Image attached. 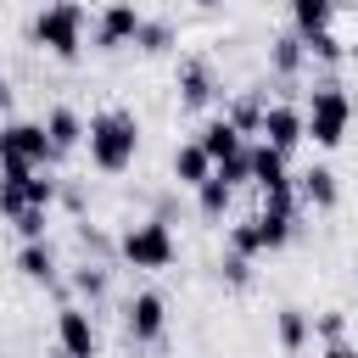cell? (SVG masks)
Masks as SVG:
<instances>
[{
	"instance_id": "26",
	"label": "cell",
	"mask_w": 358,
	"mask_h": 358,
	"mask_svg": "<svg viewBox=\"0 0 358 358\" xmlns=\"http://www.w3.org/2000/svg\"><path fill=\"white\" fill-rule=\"evenodd\" d=\"M313 336L330 347V341H347V313H336V308H324L319 319H313Z\"/></svg>"
},
{
	"instance_id": "10",
	"label": "cell",
	"mask_w": 358,
	"mask_h": 358,
	"mask_svg": "<svg viewBox=\"0 0 358 358\" xmlns=\"http://www.w3.org/2000/svg\"><path fill=\"white\" fill-rule=\"evenodd\" d=\"M173 90H179V106H185V112H196V106H207V101L218 95V78H213V67H207V62H179Z\"/></svg>"
},
{
	"instance_id": "20",
	"label": "cell",
	"mask_w": 358,
	"mask_h": 358,
	"mask_svg": "<svg viewBox=\"0 0 358 358\" xmlns=\"http://www.w3.org/2000/svg\"><path fill=\"white\" fill-rule=\"evenodd\" d=\"M229 201H235V185H224L218 173H213V179L196 190V207H201V218H224V213H229Z\"/></svg>"
},
{
	"instance_id": "21",
	"label": "cell",
	"mask_w": 358,
	"mask_h": 358,
	"mask_svg": "<svg viewBox=\"0 0 358 358\" xmlns=\"http://www.w3.org/2000/svg\"><path fill=\"white\" fill-rule=\"evenodd\" d=\"M241 134H263V101L257 95H241V101H229V112H224Z\"/></svg>"
},
{
	"instance_id": "3",
	"label": "cell",
	"mask_w": 358,
	"mask_h": 358,
	"mask_svg": "<svg viewBox=\"0 0 358 358\" xmlns=\"http://www.w3.org/2000/svg\"><path fill=\"white\" fill-rule=\"evenodd\" d=\"M117 257L129 263V268H168L173 257H179V241H173V229H168V218H140V224H129L123 229V241H117Z\"/></svg>"
},
{
	"instance_id": "6",
	"label": "cell",
	"mask_w": 358,
	"mask_h": 358,
	"mask_svg": "<svg viewBox=\"0 0 358 358\" xmlns=\"http://www.w3.org/2000/svg\"><path fill=\"white\" fill-rule=\"evenodd\" d=\"M140 28H145L140 6H134V0H112V6L95 17V50H123V45L140 39Z\"/></svg>"
},
{
	"instance_id": "16",
	"label": "cell",
	"mask_w": 358,
	"mask_h": 358,
	"mask_svg": "<svg viewBox=\"0 0 358 358\" xmlns=\"http://www.w3.org/2000/svg\"><path fill=\"white\" fill-rule=\"evenodd\" d=\"M17 268H22V280H34V285H50V280H56V246H50V241H22V252H17Z\"/></svg>"
},
{
	"instance_id": "12",
	"label": "cell",
	"mask_w": 358,
	"mask_h": 358,
	"mask_svg": "<svg viewBox=\"0 0 358 358\" xmlns=\"http://www.w3.org/2000/svg\"><path fill=\"white\" fill-rule=\"evenodd\" d=\"M196 140H201V151H207V157H213V168H218V162H229V157H241V151H246V134H241V129H235V123H229V117H207V123H201V134H196Z\"/></svg>"
},
{
	"instance_id": "1",
	"label": "cell",
	"mask_w": 358,
	"mask_h": 358,
	"mask_svg": "<svg viewBox=\"0 0 358 358\" xmlns=\"http://www.w3.org/2000/svg\"><path fill=\"white\" fill-rule=\"evenodd\" d=\"M84 145H90V162H95L101 173H123V168L134 162V151H140V117H134L129 106H106V112L90 117Z\"/></svg>"
},
{
	"instance_id": "11",
	"label": "cell",
	"mask_w": 358,
	"mask_h": 358,
	"mask_svg": "<svg viewBox=\"0 0 358 358\" xmlns=\"http://www.w3.org/2000/svg\"><path fill=\"white\" fill-rule=\"evenodd\" d=\"M168 173H173V185H185V190H201V185L213 179V157L201 151V140H185V145H173Z\"/></svg>"
},
{
	"instance_id": "27",
	"label": "cell",
	"mask_w": 358,
	"mask_h": 358,
	"mask_svg": "<svg viewBox=\"0 0 358 358\" xmlns=\"http://www.w3.org/2000/svg\"><path fill=\"white\" fill-rule=\"evenodd\" d=\"M308 45V56H319V62H341L347 56V45L336 39V34H313V39H302Z\"/></svg>"
},
{
	"instance_id": "2",
	"label": "cell",
	"mask_w": 358,
	"mask_h": 358,
	"mask_svg": "<svg viewBox=\"0 0 358 358\" xmlns=\"http://www.w3.org/2000/svg\"><path fill=\"white\" fill-rule=\"evenodd\" d=\"M28 39H34L39 50H50V56L73 62V56L84 50V6H78V0H50V6H39V17H34V28H28Z\"/></svg>"
},
{
	"instance_id": "31",
	"label": "cell",
	"mask_w": 358,
	"mask_h": 358,
	"mask_svg": "<svg viewBox=\"0 0 358 358\" xmlns=\"http://www.w3.org/2000/svg\"><path fill=\"white\" fill-rule=\"evenodd\" d=\"M196 6H224V0H196Z\"/></svg>"
},
{
	"instance_id": "15",
	"label": "cell",
	"mask_w": 358,
	"mask_h": 358,
	"mask_svg": "<svg viewBox=\"0 0 358 358\" xmlns=\"http://www.w3.org/2000/svg\"><path fill=\"white\" fill-rule=\"evenodd\" d=\"M296 190H302V201H308V207H319V213H330V207L341 201V185H336V173H330L324 162H313V168L302 173V185H296Z\"/></svg>"
},
{
	"instance_id": "4",
	"label": "cell",
	"mask_w": 358,
	"mask_h": 358,
	"mask_svg": "<svg viewBox=\"0 0 358 358\" xmlns=\"http://www.w3.org/2000/svg\"><path fill=\"white\" fill-rule=\"evenodd\" d=\"M347 123H352V95L341 84H319L308 95V140L324 145V151H336L347 140Z\"/></svg>"
},
{
	"instance_id": "9",
	"label": "cell",
	"mask_w": 358,
	"mask_h": 358,
	"mask_svg": "<svg viewBox=\"0 0 358 358\" xmlns=\"http://www.w3.org/2000/svg\"><path fill=\"white\" fill-rule=\"evenodd\" d=\"M56 341H62V352H67V358H95V352H101V341H95L90 308L62 302V313H56Z\"/></svg>"
},
{
	"instance_id": "14",
	"label": "cell",
	"mask_w": 358,
	"mask_h": 358,
	"mask_svg": "<svg viewBox=\"0 0 358 358\" xmlns=\"http://www.w3.org/2000/svg\"><path fill=\"white\" fill-rule=\"evenodd\" d=\"M252 185H257V190H280V185H291L285 151H274L268 140H257V145H252Z\"/></svg>"
},
{
	"instance_id": "28",
	"label": "cell",
	"mask_w": 358,
	"mask_h": 358,
	"mask_svg": "<svg viewBox=\"0 0 358 358\" xmlns=\"http://www.w3.org/2000/svg\"><path fill=\"white\" fill-rule=\"evenodd\" d=\"M246 263H252V257H235V252H224V263H218V274H224L229 285H246V280H252V268H246Z\"/></svg>"
},
{
	"instance_id": "30",
	"label": "cell",
	"mask_w": 358,
	"mask_h": 358,
	"mask_svg": "<svg viewBox=\"0 0 358 358\" xmlns=\"http://www.w3.org/2000/svg\"><path fill=\"white\" fill-rule=\"evenodd\" d=\"M11 106V84H6V73H0V112Z\"/></svg>"
},
{
	"instance_id": "22",
	"label": "cell",
	"mask_w": 358,
	"mask_h": 358,
	"mask_svg": "<svg viewBox=\"0 0 358 358\" xmlns=\"http://www.w3.org/2000/svg\"><path fill=\"white\" fill-rule=\"evenodd\" d=\"M229 252H235V257H257V252H263V241H257V213L229 224Z\"/></svg>"
},
{
	"instance_id": "23",
	"label": "cell",
	"mask_w": 358,
	"mask_h": 358,
	"mask_svg": "<svg viewBox=\"0 0 358 358\" xmlns=\"http://www.w3.org/2000/svg\"><path fill=\"white\" fill-rule=\"evenodd\" d=\"M73 291H78L84 302H101V296H106V268H101V263H78V268H73Z\"/></svg>"
},
{
	"instance_id": "25",
	"label": "cell",
	"mask_w": 358,
	"mask_h": 358,
	"mask_svg": "<svg viewBox=\"0 0 358 358\" xmlns=\"http://www.w3.org/2000/svg\"><path fill=\"white\" fill-rule=\"evenodd\" d=\"M134 45H140V50H145V56H162V50H168V45H173V28H168V22H145V28H140V39H134Z\"/></svg>"
},
{
	"instance_id": "17",
	"label": "cell",
	"mask_w": 358,
	"mask_h": 358,
	"mask_svg": "<svg viewBox=\"0 0 358 358\" xmlns=\"http://www.w3.org/2000/svg\"><path fill=\"white\" fill-rule=\"evenodd\" d=\"M291 22H296L302 39L330 34V22H336V0H291Z\"/></svg>"
},
{
	"instance_id": "18",
	"label": "cell",
	"mask_w": 358,
	"mask_h": 358,
	"mask_svg": "<svg viewBox=\"0 0 358 358\" xmlns=\"http://www.w3.org/2000/svg\"><path fill=\"white\" fill-rule=\"evenodd\" d=\"M302 62H308L302 34H280V39H268V67H274L280 78H296V73H302Z\"/></svg>"
},
{
	"instance_id": "8",
	"label": "cell",
	"mask_w": 358,
	"mask_h": 358,
	"mask_svg": "<svg viewBox=\"0 0 358 358\" xmlns=\"http://www.w3.org/2000/svg\"><path fill=\"white\" fill-rule=\"evenodd\" d=\"M263 140L274 145V151H296V140H308V112L302 106H291V101H274V106H263Z\"/></svg>"
},
{
	"instance_id": "7",
	"label": "cell",
	"mask_w": 358,
	"mask_h": 358,
	"mask_svg": "<svg viewBox=\"0 0 358 358\" xmlns=\"http://www.w3.org/2000/svg\"><path fill=\"white\" fill-rule=\"evenodd\" d=\"M162 324H168V302L157 296V291H134L129 302H123V330H129V341H157L162 336Z\"/></svg>"
},
{
	"instance_id": "5",
	"label": "cell",
	"mask_w": 358,
	"mask_h": 358,
	"mask_svg": "<svg viewBox=\"0 0 358 358\" xmlns=\"http://www.w3.org/2000/svg\"><path fill=\"white\" fill-rule=\"evenodd\" d=\"M0 162H22V168H50V162H62V151L50 145L45 123L11 117V123H0Z\"/></svg>"
},
{
	"instance_id": "13",
	"label": "cell",
	"mask_w": 358,
	"mask_h": 358,
	"mask_svg": "<svg viewBox=\"0 0 358 358\" xmlns=\"http://www.w3.org/2000/svg\"><path fill=\"white\" fill-rule=\"evenodd\" d=\"M39 123H45V134H50V145H56L62 157H67L73 145H84V134H90V123L78 117V106H50Z\"/></svg>"
},
{
	"instance_id": "24",
	"label": "cell",
	"mask_w": 358,
	"mask_h": 358,
	"mask_svg": "<svg viewBox=\"0 0 358 358\" xmlns=\"http://www.w3.org/2000/svg\"><path fill=\"white\" fill-rule=\"evenodd\" d=\"M11 229H17L22 241H45V229H50V213H45V207H22V213L11 218Z\"/></svg>"
},
{
	"instance_id": "29",
	"label": "cell",
	"mask_w": 358,
	"mask_h": 358,
	"mask_svg": "<svg viewBox=\"0 0 358 358\" xmlns=\"http://www.w3.org/2000/svg\"><path fill=\"white\" fill-rule=\"evenodd\" d=\"M324 358H358V347H352V341H330V347H324Z\"/></svg>"
},
{
	"instance_id": "19",
	"label": "cell",
	"mask_w": 358,
	"mask_h": 358,
	"mask_svg": "<svg viewBox=\"0 0 358 358\" xmlns=\"http://www.w3.org/2000/svg\"><path fill=\"white\" fill-rule=\"evenodd\" d=\"M274 330H280V347H285V352H302L308 336H313V319H308L302 308H280V313H274Z\"/></svg>"
}]
</instances>
